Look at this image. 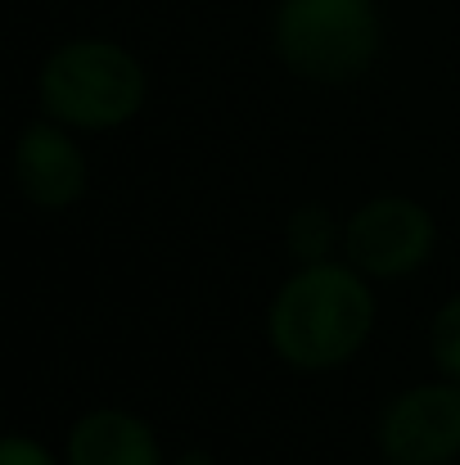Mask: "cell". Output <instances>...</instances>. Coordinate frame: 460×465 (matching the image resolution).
I'll return each mask as SVG.
<instances>
[{"label":"cell","instance_id":"8992f818","mask_svg":"<svg viewBox=\"0 0 460 465\" xmlns=\"http://www.w3.org/2000/svg\"><path fill=\"white\" fill-rule=\"evenodd\" d=\"M14 185L27 208L59 217L73 213L91 190V158L82 145V132L36 114L14 136Z\"/></svg>","mask_w":460,"mask_h":465},{"label":"cell","instance_id":"8fae6325","mask_svg":"<svg viewBox=\"0 0 460 465\" xmlns=\"http://www.w3.org/2000/svg\"><path fill=\"white\" fill-rule=\"evenodd\" d=\"M167 465H221L208 448H185V452H167Z\"/></svg>","mask_w":460,"mask_h":465},{"label":"cell","instance_id":"30bf717a","mask_svg":"<svg viewBox=\"0 0 460 465\" xmlns=\"http://www.w3.org/2000/svg\"><path fill=\"white\" fill-rule=\"evenodd\" d=\"M0 465H68L59 448L32 439V434H5L0 443Z\"/></svg>","mask_w":460,"mask_h":465},{"label":"cell","instance_id":"277c9868","mask_svg":"<svg viewBox=\"0 0 460 465\" xmlns=\"http://www.w3.org/2000/svg\"><path fill=\"white\" fill-rule=\"evenodd\" d=\"M438 253V217L402 190H384L343 213V258L375 285L416 281Z\"/></svg>","mask_w":460,"mask_h":465},{"label":"cell","instance_id":"9c48e42d","mask_svg":"<svg viewBox=\"0 0 460 465\" xmlns=\"http://www.w3.org/2000/svg\"><path fill=\"white\" fill-rule=\"evenodd\" d=\"M425 348H429L434 375L460 384V294H447V299L434 308L429 330H425Z\"/></svg>","mask_w":460,"mask_h":465},{"label":"cell","instance_id":"52a82bcc","mask_svg":"<svg viewBox=\"0 0 460 465\" xmlns=\"http://www.w3.org/2000/svg\"><path fill=\"white\" fill-rule=\"evenodd\" d=\"M68 465H167V448L136 407L100 402L73 416L59 443Z\"/></svg>","mask_w":460,"mask_h":465},{"label":"cell","instance_id":"ba28073f","mask_svg":"<svg viewBox=\"0 0 460 465\" xmlns=\"http://www.w3.org/2000/svg\"><path fill=\"white\" fill-rule=\"evenodd\" d=\"M285 253H289V267L343 258V217L329 203H316V199L299 203L285 217Z\"/></svg>","mask_w":460,"mask_h":465},{"label":"cell","instance_id":"5b68a950","mask_svg":"<svg viewBox=\"0 0 460 465\" xmlns=\"http://www.w3.org/2000/svg\"><path fill=\"white\" fill-rule=\"evenodd\" d=\"M375 452L384 465H460V384L420 380L375 411Z\"/></svg>","mask_w":460,"mask_h":465},{"label":"cell","instance_id":"7a4b0ae2","mask_svg":"<svg viewBox=\"0 0 460 465\" xmlns=\"http://www.w3.org/2000/svg\"><path fill=\"white\" fill-rule=\"evenodd\" d=\"M145 104L150 68L113 36H68L36 64V114L82 136L122 132L145 114Z\"/></svg>","mask_w":460,"mask_h":465},{"label":"cell","instance_id":"3957f363","mask_svg":"<svg viewBox=\"0 0 460 465\" xmlns=\"http://www.w3.org/2000/svg\"><path fill=\"white\" fill-rule=\"evenodd\" d=\"M271 54L307 86H352L384 54L379 0H276Z\"/></svg>","mask_w":460,"mask_h":465},{"label":"cell","instance_id":"6da1fadb","mask_svg":"<svg viewBox=\"0 0 460 465\" xmlns=\"http://www.w3.org/2000/svg\"><path fill=\"white\" fill-rule=\"evenodd\" d=\"M375 290L379 285L366 281L347 258L289 267L262 316L271 357L299 375L343 371L366 352L375 334L379 321Z\"/></svg>","mask_w":460,"mask_h":465}]
</instances>
